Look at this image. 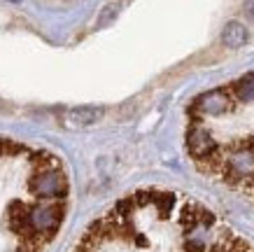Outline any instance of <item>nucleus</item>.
Instances as JSON below:
<instances>
[{"mask_svg": "<svg viewBox=\"0 0 254 252\" xmlns=\"http://www.w3.org/2000/svg\"><path fill=\"white\" fill-rule=\"evenodd\" d=\"M70 252H254V243L198 199L145 187L96 217Z\"/></svg>", "mask_w": 254, "mask_h": 252, "instance_id": "nucleus-1", "label": "nucleus"}, {"mask_svg": "<svg viewBox=\"0 0 254 252\" xmlns=\"http://www.w3.org/2000/svg\"><path fill=\"white\" fill-rule=\"evenodd\" d=\"M68 208L70 177L61 157L0 136V252H47Z\"/></svg>", "mask_w": 254, "mask_h": 252, "instance_id": "nucleus-2", "label": "nucleus"}, {"mask_svg": "<svg viewBox=\"0 0 254 252\" xmlns=\"http://www.w3.org/2000/svg\"><path fill=\"white\" fill-rule=\"evenodd\" d=\"M222 42L226 47H231V49H238V47H243L247 42V28L240 21L226 23V28L222 33Z\"/></svg>", "mask_w": 254, "mask_h": 252, "instance_id": "nucleus-3", "label": "nucleus"}, {"mask_svg": "<svg viewBox=\"0 0 254 252\" xmlns=\"http://www.w3.org/2000/svg\"><path fill=\"white\" fill-rule=\"evenodd\" d=\"M98 117H100V112H96V110H77V112H72V115H70V119L77 124V126H84V124L96 122Z\"/></svg>", "mask_w": 254, "mask_h": 252, "instance_id": "nucleus-4", "label": "nucleus"}, {"mask_svg": "<svg viewBox=\"0 0 254 252\" xmlns=\"http://www.w3.org/2000/svg\"><path fill=\"white\" fill-rule=\"evenodd\" d=\"M117 14V7H105V12H103V16H100V26H103V23H108L110 19H112V16Z\"/></svg>", "mask_w": 254, "mask_h": 252, "instance_id": "nucleus-5", "label": "nucleus"}]
</instances>
